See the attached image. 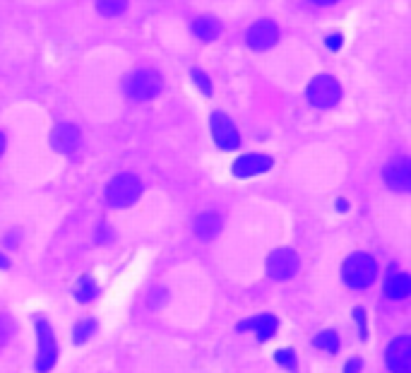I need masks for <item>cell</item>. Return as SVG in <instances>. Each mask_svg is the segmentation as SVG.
<instances>
[{
    "mask_svg": "<svg viewBox=\"0 0 411 373\" xmlns=\"http://www.w3.org/2000/svg\"><path fill=\"white\" fill-rule=\"evenodd\" d=\"M162 87H164L162 75L154 73L152 68H137V70H132V73L125 77V82H123V89H125V94L130 99H135V101H149V99L159 97Z\"/></svg>",
    "mask_w": 411,
    "mask_h": 373,
    "instance_id": "obj_1",
    "label": "cell"
},
{
    "mask_svg": "<svg viewBox=\"0 0 411 373\" xmlns=\"http://www.w3.org/2000/svg\"><path fill=\"white\" fill-rule=\"evenodd\" d=\"M375 275H377V263L368 253H353V256L347 258V263L342 267L344 282L349 287H353V289L371 287L375 282Z\"/></svg>",
    "mask_w": 411,
    "mask_h": 373,
    "instance_id": "obj_2",
    "label": "cell"
},
{
    "mask_svg": "<svg viewBox=\"0 0 411 373\" xmlns=\"http://www.w3.org/2000/svg\"><path fill=\"white\" fill-rule=\"evenodd\" d=\"M142 195V183L135 173H118L111 183H108V205L113 207H127Z\"/></svg>",
    "mask_w": 411,
    "mask_h": 373,
    "instance_id": "obj_3",
    "label": "cell"
},
{
    "mask_svg": "<svg viewBox=\"0 0 411 373\" xmlns=\"http://www.w3.org/2000/svg\"><path fill=\"white\" fill-rule=\"evenodd\" d=\"M342 99V87L334 77L329 75H318L310 80L308 84V101L315 108H332Z\"/></svg>",
    "mask_w": 411,
    "mask_h": 373,
    "instance_id": "obj_4",
    "label": "cell"
},
{
    "mask_svg": "<svg viewBox=\"0 0 411 373\" xmlns=\"http://www.w3.org/2000/svg\"><path fill=\"white\" fill-rule=\"evenodd\" d=\"M36 335H39V354H36V371L46 373L53 368L55 359H58V349H55L53 330L46 320H36Z\"/></svg>",
    "mask_w": 411,
    "mask_h": 373,
    "instance_id": "obj_5",
    "label": "cell"
},
{
    "mask_svg": "<svg viewBox=\"0 0 411 373\" xmlns=\"http://www.w3.org/2000/svg\"><path fill=\"white\" fill-rule=\"evenodd\" d=\"M299 270V256L291 248H277L267 258V272L272 280H289Z\"/></svg>",
    "mask_w": 411,
    "mask_h": 373,
    "instance_id": "obj_6",
    "label": "cell"
},
{
    "mask_svg": "<svg viewBox=\"0 0 411 373\" xmlns=\"http://www.w3.org/2000/svg\"><path fill=\"white\" fill-rule=\"evenodd\" d=\"M387 368L392 373H411V337L409 335H399L390 342L385 352Z\"/></svg>",
    "mask_w": 411,
    "mask_h": 373,
    "instance_id": "obj_7",
    "label": "cell"
},
{
    "mask_svg": "<svg viewBox=\"0 0 411 373\" xmlns=\"http://www.w3.org/2000/svg\"><path fill=\"white\" fill-rule=\"evenodd\" d=\"M212 135H214V143L219 145L221 149L231 152V149H238L240 138L236 125L231 123V118L226 113H212Z\"/></svg>",
    "mask_w": 411,
    "mask_h": 373,
    "instance_id": "obj_8",
    "label": "cell"
},
{
    "mask_svg": "<svg viewBox=\"0 0 411 373\" xmlns=\"http://www.w3.org/2000/svg\"><path fill=\"white\" fill-rule=\"evenodd\" d=\"M277 39H279V29H277V25L272 20H258L245 34V41H248V46L253 51L272 49L277 44Z\"/></svg>",
    "mask_w": 411,
    "mask_h": 373,
    "instance_id": "obj_9",
    "label": "cell"
},
{
    "mask_svg": "<svg viewBox=\"0 0 411 373\" xmlns=\"http://www.w3.org/2000/svg\"><path fill=\"white\" fill-rule=\"evenodd\" d=\"M385 183L397 193H409L411 191V164L409 159L399 157V159H392L390 164L385 167Z\"/></svg>",
    "mask_w": 411,
    "mask_h": 373,
    "instance_id": "obj_10",
    "label": "cell"
},
{
    "mask_svg": "<svg viewBox=\"0 0 411 373\" xmlns=\"http://www.w3.org/2000/svg\"><path fill=\"white\" fill-rule=\"evenodd\" d=\"M272 169V157L267 154H243V157L236 159L234 164V173L238 178H250V176H258V173H264Z\"/></svg>",
    "mask_w": 411,
    "mask_h": 373,
    "instance_id": "obj_11",
    "label": "cell"
},
{
    "mask_svg": "<svg viewBox=\"0 0 411 373\" xmlns=\"http://www.w3.org/2000/svg\"><path fill=\"white\" fill-rule=\"evenodd\" d=\"M51 145H53L55 152H75L79 145V130L75 128L73 123H60L58 128L53 130V135H51Z\"/></svg>",
    "mask_w": 411,
    "mask_h": 373,
    "instance_id": "obj_12",
    "label": "cell"
},
{
    "mask_svg": "<svg viewBox=\"0 0 411 373\" xmlns=\"http://www.w3.org/2000/svg\"><path fill=\"white\" fill-rule=\"evenodd\" d=\"M411 291V280L409 275H404V272H390L385 280V296L392 301H401L406 299Z\"/></svg>",
    "mask_w": 411,
    "mask_h": 373,
    "instance_id": "obj_13",
    "label": "cell"
},
{
    "mask_svg": "<svg viewBox=\"0 0 411 373\" xmlns=\"http://www.w3.org/2000/svg\"><path fill=\"white\" fill-rule=\"evenodd\" d=\"M248 328L255 330V335H258L260 342H267V339L277 333V318H274V315H269V313H264V315H258V318L248 320V323L238 325L240 333H243V330H248Z\"/></svg>",
    "mask_w": 411,
    "mask_h": 373,
    "instance_id": "obj_14",
    "label": "cell"
},
{
    "mask_svg": "<svg viewBox=\"0 0 411 373\" xmlns=\"http://www.w3.org/2000/svg\"><path fill=\"white\" fill-rule=\"evenodd\" d=\"M219 231H221V217L216 215V212H205V215H200L195 219V234H197V239L210 241V239H214Z\"/></svg>",
    "mask_w": 411,
    "mask_h": 373,
    "instance_id": "obj_15",
    "label": "cell"
},
{
    "mask_svg": "<svg viewBox=\"0 0 411 373\" xmlns=\"http://www.w3.org/2000/svg\"><path fill=\"white\" fill-rule=\"evenodd\" d=\"M192 34H195L197 39H202V41H214V39H219V34H221L219 20H216V17H212V15L197 17V20L192 22Z\"/></svg>",
    "mask_w": 411,
    "mask_h": 373,
    "instance_id": "obj_16",
    "label": "cell"
},
{
    "mask_svg": "<svg viewBox=\"0 0 411 373\" xmlns=\"http://www.w3.org/2000/svg\"><path fill=\"white\" fill-rule=\"evenodd\" d=\"M73 291H75V299H77L79 304H92V301L99 296V287L92 277H79Z\"/></svg>",
    "mask_w": 411,
    "mask_h": 373,
    "instance_id": "obj_17",
    "label": "cell"
},
{
    "mask_svg": "<svg viewBox=\"0 0 411 373\" xmlns=\"http://www.w3.org/2000/svg\"><path fill=\"white\" fill-rule=\"evenodd\" d=\"M127 8V0H97V10L103 17H118Z\"/></svg>",
    "mask_w": 411,
    "mask_h": 373,
    "instance_id": "obj_18",
    "label": "cell"
},
{
    "mask_svg": "<svg viewBox=\"0 0 411 373\" xmlns=\"http://www.w3.org/2000/svg\"><path fill=\"white\" fill-rule=\"evenodd\" d=\"M315 347L325 349V352L334 354L339 349V337L332 333V330H325V333H320L318 337H315Z\"/></svg>",
    "mask_w": 411,
    "mask_h": 373,
    "instance_id": "obj_19",
    "label": "cell"
},
{
    "mask_svg": "<svg viewBox=\"0 0 411 373\" xmlns=\"http://www.w3.org/2000/svg\"><path fill=\"white\" fill-rule=\"evenodd\" d=\"M94 333H97V323H94V320H79L77 328H75V342L77 344L87 342Z\"/></svg>",
    "mask_w": 411,
    "mask_h": 373,
    "instance_id": "obj_20",
    "label": "cell"
},
{
    "mask_svg": "<svg viewBox=\"0 0 411 373\" xmlns=\"http://www.w3.org/2000/svg\"><path fill=\"white\" fill-rule=\"evenodd\" d=\"M12 335H15V323H12V318L5 313H0V347L10 342Z\"/></svg>",
    "mask_w": 411,
    "mask_h": 373,
    "instance_id": "obj_21",
    "label": "cell"
},
{
    "mask_svg": "<svg viewBox=\"0 0 411 373\" xmlns=\"http://www.w3.org/2000/svg\"><path fill=\"white\" fill-rule=\"evenodd\" d=\"M274 359L284 368H296V354L291 352V349H279V352L274 354Z\"/></svg>",
    "mask_w": 411,
    "mask_h": 373,
    "instance_id": "obj_22",
    "label": "cell"
},
{
    "mask_svg": "<svg viewBox=\"0 0 411 373\" xmlns=\"http://www.w3.org/2000/svg\"><path fill=\"white\" fill-rule=\"evenodd\" d=\"M192 80H195V84L197 87L202 89L205 94H212V82H210V77H207L202 70H192Z\"/></svg>",
    "mask_w": 411,
    "mask_h": 373,
    "instance_id": "obj_23",
    "label": "cell"
},
{
    "mask_svg": "<svg viewBox=\"0 0 411 373\" xmlns=\"http://www.w3.org/2000/svg\"><path fill=\"white\" fill-rule=\"evenodd\" d=\"M353 315H356L358 320V328H361V337H366V313H363V309H353Z\"/></svg>",
    "mask_w": 411,
    "mask_h": 373,
    "instance_id": "obj_24",
    "label": "cell"
},
{
    "mask_svg": "<svg viewBox=\"0 0 411 373\" xmlns=\"http://www.w3.org/2000/svg\"><path fill=\"white\" fill-rule=\"evenodd\" d=\"M344 373H361V359H351L344 368Z\"/></svg>",
    "mask_w": 411,
    "mask_h": 373,
    "instance_id": "obj_25",
    "label": "cell"
},
{
    "mask_svg": "<svg viewBox=\"0 0 411 373\" xmlns=\"http://www.w3.org/2000/svg\"><path fill=\"white\" fill-rule=\"evenodd\" d=\"M327 46H329L332 51H337L339 46H342V36H339V34H329V36H327Z\"/></svg>",
    "mask_w": 411,
    "mask_h": 373,
    "instance_id": "obj_26",
    "label": "cell"
},
{
    "mask_svg": "<svg viewBox=\"0 0 411 373\" xmlns=\"http://www.w3.org/2000/svg\"><path fill=\"white\" fill-rule=\"evenodd\" d=\"M310 3H315V5H334L337 0H310Z\"/></svg>",
    "mask_w": 411,
    "mask_h": 373,
    "instance_id": "obj_27",
    "label": "cell"
},
{
    "mask_svg": "<svg viewBox=\"0 0 411 373\" xmlns=\"http://www.w3.org/2000/svg\"><path fill=\"white\" fill-rule=\"evenodd\" d=\"M8 267H10V261L5 256H0V270H8Z\"/></svg>",
    "mask_w": 411,
    "mask_h": 373,
    "instance_id": "obj_28",
    "label": "cell"
},
{
    "mask_svg": "<svg viewBox=\"0 0 411 373\" xmlns=\"http://www.w3.org/2000/svg\"><path fill=\"white\" fill-rule=\"evenodd\" d=\"M3 149H5V135L0 133V154H3Z\"/></svg>",
    "mask_w": 411,
    "mask_h": 373,
    "instance_id": "obj_29",
    "label": "cell"
}]
</instances>
